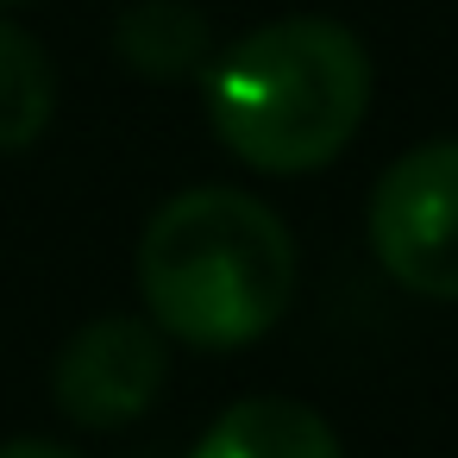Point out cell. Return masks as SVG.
Here are the masks:
<instances>
[{"label": "cell", "mask_w": 458, "mask_h": 458, "mask_svg": "<svg viewBox=\"0 0 458 458\" xmlns=\"http://www.w3.org/2000/svg\"><path fill=\"white\" fill-rule=\"evenodd\" d=\"M0 458H82V452H70V445H57V439H0Z\"/></svg>", "instance_id": "ba28073f"}, {"label": "cell", "mask_w": 458, "mask_h": 458, "mask_svg": "<svg viewBox=\"0 0 458 458\" xmlns=\"http://www.w3.org/2000/svg\"><path fill=\"white\" fill-rule=\"evenodd\" d=\"M170 383V339L151 314H101L76 327L51 364V395L76 427H132Z\"/></svg>", "instance_id": "277c9868"}, {"label": "cell", "mask_w": 458, "mask_h": 458, "mask_svg": "<svg viewBox=\"0 0 458 458\" xmlns=\"http://www.w3.org/2000/svg\"><path fill=\"white\" fill-rule=\"evenodd\" d=\"M139 295L176 345H251L295 301V239L283 214L245 189H182L139 233Z\"/></svg>", "instance_id": "6da1fadb"}, {"label": "cell", "mask_w": 458, "mask_h": 458, "mask_svg": "<svg viewBox=\"0 0 458 458\" xmlns=\"http://www.w3.org/2000/svg\"><path fill=\"white\" fill-rule=\"evenodd\" d=\"M114 51L145 82H189L214 64V26L195 0H132L114 20Z\"/></svg>", "instance_id": "8992f818"}, {"label": "cell", "mask_w": 458, "mask_h": 458, "mask_svg": "<svg viewBox=\"0 0 458 458\" xmlns=\"http://www.w3.org/2000/svg\"><path fill=\"white\" fill-rule=\"evenodd\" d=\"M370 114V51L352 26L295 13L245 32L208 64L214 139L264 176L327 170Z\"/></svg>", "instance_id": "7a4b0ae2"}, {"label": "cell", "mask_w": 458, "mask_h": 458, "mask_svg": "<svg viewBox=\"0 0 458 458\" xmlns=\"http://www.w3.org/2000/svg\"><path fill=\"white\" fill-rule=\"evenodd\" d=\"M189 458H345L333 420L295 395H245L208 420Z\"/></svg>", "instance_id": "5b68a950"}, {"label": "cell", "mask_w": 458, "mask_h": 458, "mask_svg": "<svg viewBox=\"0 0 458 458\" xmlns=\"http://www.w3.org/2000/svg\"><path fill=\"white\" fill-rule=\"evenodd\" d=\"M57 114V70L26 26L0 20V151H32Z\"/></svg>", "instance_id": "52a82bcc"}, {"label": "cell", "mask_w": 458, "mask_h": 458, "mask_svg": "<svg viewBox=\"0 0 458 458\" xmlns=\"http://www.w3.org/2000/svg\"><path fill=\"white\" fill-rule=\"evenodd\" d=\"M370 251L408 295L458 301V139H427L377 176Z\"/></svg>", "instance_id": "3957f363"}]
</instances>
